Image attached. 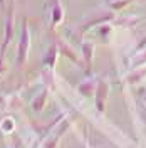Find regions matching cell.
<instances>
[{"mask_svg":"<svg viewBox=\"0 0 146 148\" xmlns=\"http://www.w3.org/2000/svg\"><path fill=\"white\" fill-rule=\"evenodd\" d=\"M27 47H29V29H27V22L24 20V30H22V40H20V56H18V61L20 62L25 57Z\"/></svg>","mask_w":146,"mask_h":148,"instance_id":"7a4b0ae2","label":"cell"},{"mask_svg":"<svg viewBox=\"0 0 146 148\" xmlns=\"http://www.w3.org/2000/svg\"><path fill=\"white\" fill-rule=\"evenodd\" d=\"M12 34H14V3H12V7L9 10V17H7V22H5V42H3V49L9 44Z\"/></svg>","mask_w":146,"mask_h":148,"instance_id":"6da1fadb","label":"cell"},{"mask_svg":"<svg viewBox=\"0 0 146 148\" xmlns=\"http://www.w3.org/2000/svg\"><path fill=\"white\" fill-rule=\"evenodd\" d=\"M0 3H3V0H0Z\"/></svg>","mask_w":146,"mask_h":148,"instance_id":"277c9868","label":"cell"},{"mask_svg":"<svg viewBox=\"0 0 146 148\" xmlns=\"http://www.w3.org/2000/svg\"><path fill=\"white\" fill-rule=\"evenodd\" d=\"M61 18H62V9H61V5L59 3H55V9H54V20H52V24H59L61 22Z\"/></svg>","mask_w":146,"mask_h":148,"instance_id":"3957f363","label":"cell"}]
</instances>
